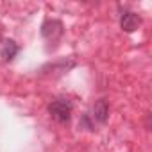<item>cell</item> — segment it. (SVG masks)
<instances>
[{
	"instance_id": "1",
	"label": "cell",
	"mask_w": 152,
	"mask_h": 152,
	"mask_svg": "<svg viewBox=\"0 0 152 152\" xmlns=\"http://www.w3.org/2000/svg\"><path fill=\"white\" fill-rule=\"evenodd\" d=\"M48 113L50 116L56 120V122H68L70 120V115H72V102L66 100V99H57V100H52L50 106H48Z\"/></svg>"
},
{
	"instance_id": "2",
	"label": "cell",
	"mask_w": 152,
	"mask_h": 152,
	"mask_svg": "<svg viewBox=\"0 0 152 152\" xmlns=\"http://www.w3.org/2000/svg\"><path fill=\"white\" fill-rule=\"evenodd\" d=\"M61 32H63V25H61V22H57V20H48V22H45L43 27H41V34H43V38H47V39H56Z\"/></svg>"
},
{
	"instance_id": "3",
	"label": "cell",
	"mask_w": 152,
	"mask_h": 152,
	"mask_svg": "<svg viewBox=\"0 0 152 152\" xmlns=\"http://www.w3.org/2000/svg\"><path fill=\"white\" fill-rule=\"evenodd\" d=\"M141 20L136 13H125L122 18H120V27L125 31V32H134L138 27H140Z\"/></svg>"
},
{
	"instance_id": "4",
	"label": "cell",
	"mask_w": 152,
	"mask_h": 152,
	"mask_svg": "<svg viewBox=\"0 0 152 152\" xmlns=\"http://www.w3.org/2000/svg\"><path fill=\"white\" fill-rule=\"evenodd\" d=\"M107 115H109L107 102H106V100H99V102H95V106H93V118L104 124V122L107 120Z\"/></svg>"
},
{
	"instance_id": "5",
	"label": "cell",
	"mask_w": 152,
	"mask_h": 152,
	"mask_svg": "<svg viewBox=\"0 0 152 152\" xmlns=\"http://www.w3.org/2000/svg\"><path fill=\"white\" fill-rule=\"evenodd\" d=\"M0 54H2V57L6 59V61H11V59H15V56L18 54V45L15 43V41H6L4 45H2V50H0Z\"/></svg>"
}]
</instances>
